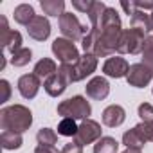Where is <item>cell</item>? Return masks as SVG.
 Instances as JSON below:
<instances>
[{
	"mask_svg": "<svg viewBox=\"0 0 153 153\" xmlns=\"http://www.w3.org/2000/svg\"><path fill=\"white\" fill-rule=\"evenodd\" d=\"M121 34H123V27H121L119 13L115 11V7H106V11L103 15V29L94 45L92 54L96 58H105V56H110L112 52H115L119 47Z\"/></svg>",
	"mask_w": 153,
	"mask_h": 153,
	"instance_id": "cell-1",
	"label": "cell"
},
{
	"mask_svg": "<svg viewBox=\"0 0 153 153\" xmlns=\"http://www.w3.org/2000/svg\"><path fill=\"white\" fill-rule=\"evenodd\" d=\"M33 124V114L24 105H11L0 112V126L2 130H11L16 133H24Z\"/></svg>",
	"mask_w": 153,
	"mask_h": 153,
	"instance_id": "cell-2",
	"label": "cell"
},
{
	"mask_svg": "<svg viewBox=\"0 0 153 153\" xmlns=\"http://www.w3.org/2000/svg\"><path fill=\"white\" fill-rule=\"evenodd\" d=\"M92 114V106L90 103L83 97V96H74L70 99H65L58 105V115H61L63 119L68 117V119H88V115Z\"/></svg>",
	"mask_w": 153,
	"mask_h": 153,
	"instance_id": "cell-3",
	"label": "cell"
},
{
	"mask_svg": "<svg viewBox=\"0 0 153 153\" xmlns=\"http://www.w3.org/2000/svg\"><path fill=\"white\" fill-rule=\"evenodd\" d=\"M144 42H146V33L133 29V27L124 29L121 34V40H119L117 52H121V54H140Z\"/></svg>",
	"mask_w": 153,
	"mask_h": 153,
	"instance_id": "cell-4",
	"label": "cell"
},
{
	"mask_svg": "<svg viewBox=\"0 0 153 153\" xmlns=\"http://www.w3.org/2000/svg\"><path fill=\"white\" fill-rule=\"evenodd\" d=\"M52 52L61 61V65H74L81 58L78 52V47L67 38H56L52 42Z\"/></svg>",
	"mask_w": 153,
	"mask_h": 153,
	"instance_id": "cell-5",
	"label": "cell"
},
{
	"mask_svg": "<svg viewBox=\"0 0 153 153\" xmlns=\"http://www.w3.org/2000/svg\"><path fill=\"white\" fill-rule=\"evenodd\" d=\"M59 31L67 40L76 42V40H83V34H85L87 29H85V25H81V22L78 20L76 15L63 13L59 16Z\"/></svg>",
	"mask_w": 153,
	"mask_h": 153,
	"instance_id": "cell-6",
	"label": "cell"
},
{
	"mask_svg": "<svg viewBox=\"0 0 153 153\" xmlns=\"http://www.w3.org/2000/svg\"><path fill=\"white\" fill-rule=\"evenodd\" d=\"M97 68V58L94 54H85L81 56L74 65H70V81L76 83V81H81L85 79L87 76L94 74Z\"/></svg>",
	"mask_w": 153,
	"mask_h": 153,
	"instance_id": "cell-7",
	"label": "cell"
},
{
	"mask_svg": "<svg viewBox=\"0 0 153 153\" xmlns=\"http://www.w3.org/2000/svg\"><path fill=\"white\" fill-rule=\"evenodd\" d=\"M99 139H101V124L92 121V119H85L78 128L74 142H78L81 146H87V144H92V142H96Z\"/></svg>",
	"mask_w": 153,
	"mask_h": 153,
	"instance_id": "cell-8",
	"label": "cell"
},
{
	"mask_svg": "<svg viewBox=\"0 0 153 153\" xmlns=\"http://www.w3.org/2000/svg\"><path fill=\"white\" fill-rule=\"evenodd\" d=\"M153 78V72L144 65V63H133L130 65V70H128V76H126V81L130 87H135V88H144Z\"/></svg>",
	"mask_w": 153,
	"mask_h": 153,
	"instance_id": "cell-9",
	"label": "cell"
},
{
	"mask_svg": "<svg viewBox=\"0 0 153 153\" xmlns=\"http://www.w3.org/2000/svg\"><path fill=\"white\" fill-rule=\"evenodd\" d=\"M0 24H2V27H0V29H2L0 42H2L4 49H7V51L11 52V56H13L15 52H18V51L22 49V34H20L18 31L9 29L6 16H0Z\"/></svg>",
	"mask_w": 153,
	"mask_h": 153,
	"instance_id": "cell-10",
	"label": "cell"
},
{
	"mask_svg": "<svg viewBox=\"0 0 153 153\" xmlns=\"http://www.w3.org/2000/svg\"><path fill=\"white\" fill-rule=\"evenodd\" d=\"M128 70H130V65L124 58L121 56H114V58H108L103 65V72L105 76H108V78H126L128 76Z\"/></svg>",
	"mask_w": 153,
	"mask_h": 153,
	"instance_id": "cell-11",
	"label": "cell"
},
{
	"mask_svg": "<svg viewBox=\"0 0 153 153\" xmlns=\"http://www.w3.org/2000/svg\"><path fill=\"white\" fill-rule=\"evenodd\" d=\"M40 87H42V83H40V78H38L36 74H24L22 78L18 79V92L25 99L36 97Z\"/></svg>",
	"mask_w": 153,
	"mask_h": 153,
	"instance_id": "cell-12",
	"label": "cell"
},
{
	"mask_svg": "<svg viewBox=\"0 0 153 153\" xmlns=\"http://www.w3.org/2000/svg\"><path fill=\"white\" fill-rule=\"evenodd\" d=\"M85 90H87V96H88V97H92V99H96V101H103V99L110 94V85H108V81H106L105 78L96 76V78H92V79L87 83Z\"/></svg>",
	"mask_w": 153,
	"mask_h": 153,
	"instance_id": "cell-13",
	"label": "cell"
},
{
	"mask_svg": "<svg viewBox=\"0 0 153 153\" xmlns=\"http://www.w3.org/2000/svg\"><path fill=\"white\" fill-rule=\"evenodd\" d=\"M27 33H29V36L33 38V40H36V42H43V40H47L49 38V34H51V24H49V20L45 18V16H34V20L27 25Z\"/></svg>",
	"mask_w": 153,
	"mask_h": 153,
	"instance_id": "cell-14",
	"label": "cell"
},
{
	"mask_svg": "<svg viewBox=\"0 0 153 153\" xmlns=\"http://www.w3.org/2000/svg\"><path fill=\"white\" fill-rule=\"evenodd\" d=\"M68 85H70V83L65 79V76L59 74V72L52 74L51 78H47V79L43 81V88H45V92H47L51 97H58V96H61V94L67 90Z\"/></svg>",
	"mask_w": 153,
	"mask_h": 153,
	"instance_id": "cell-15",
	"label": "cell"
},
{
	"mask_svg": "<svg viewBox=\"0 0 153 153\" xmlns=\"http://www.w3.org/2000/svg\"><path fill=\"white\" fill-rule=\"evenodd\" d=\"M126 119V112L123 106L119 105H110L103 110V124L108 128H117L124 123Z\"/></svg>",
	"mask_w": 153,
	"mask_h": 153,
	"instance_id": "cell-16",
	"label": "cell"
},
{
	"mask_svg": "<svg viewBox=\"0 0 153 153\" xmlns=\"http://www.w3.org/2000/svg\"><path fill=\"white\" fill-rule=\"evenodd\" d=\"M146 142H148V139H146V135H144L140 124H137V126H133L131 130H128V131L123 133V144H124L126 148L140 149Z\"/></svg>",
	"mask_w": 153,
	"mask_h": 153,
	"instance_id": "cell-17",
	"label": "cell"
},
{
	"mask_svg": "<svg viewBox=\"0 0 153 153\" xmlns=\"http://www.w3.org/2000/svg\"><path fill=\"white\" fill-rule=\"evenodd\" d=\"M58 72V67H56V63L51 59V58H42L36 65H34V70H33V74H36L38 78L42 79V78H51L52 74H56Z\"/></svg>",
	"mask_w": 153,
	"mask_h": 153,
	"instance_id": "cell-18",
	"label": "cell"
},
{
	"mask_svg": "<svg viewBox=\"0 0 153 153\" xmlns=\"http://www.w3.org/2000/svg\"><path fill=\"white\" fill-rule=\"evenodd\" d=\"M22 133L11 131V130H2L0 133V144L4 149H18L22 146Z\"/></svg>",
	"mask_w": 153,
	"mask_h": 153,
	"instance_id": "cell-19",
	"label": "cell"
},
{
	"mask_svg": "<svg viewBox=\"0 0 153 153\" xmlns=\"http://www.w3.org/2000/svg\"><path fill=\"white\" fill-rule=\"evenodd\" d=\"M15 22L16 24H20V25H29L33 20H34V9H33V6H29V4H20V6H16L15 7Z\"/></svg>",
	"mask_w": 153,
	"mask_h": 153,
	"instance_id": "cell-20",
	"label": "cell"
},
{
	"mask_svg": "<svg viewBox=\"0 0 153 153\" xmlns=\"http://www.w3.org/2000/svg\"><path fill=\"white\" fill-rule=\"evenodd\" d=\"M130 27L139 29V31H142V33H149V31H151V18H149V15H146L144 11H139V9H137V11L131 15Z\"/></svg>",
	"mask_w": 153,
	"mask_h": 153,
	"instance_id": "cell-21",
	"label": "cell"
},
{
	"mask_svg": "<svg viewBox=\"0 0 153 153\" xmlns=\"http://www.w3.org/2000/svg\"><path fill=\"white\" fill-rule=\"evenodd\" d=\"M42 9L49 16H61L65 13V2L63 0H42Z\"/></svg>",
	"mask_w": 153,
	"mask_h": 153,
	"instance_id": "cell-22",
	"label": "cell"
},
{
	"mask_svg": "<svg viewBox=\"0 0 153 153\" xmlns=\"http://www.w3.org/2000/svg\"><path fill=\"white\" fill-rule=\"evenodd\" d=\"M119 151V142L114 137H101L94 144V153H117Z\"/></svg>",
	"mask_w": 153,
	"mask_h": 153,
	"instance_id": "cell-23",
	"label": "cell"
},
{
	"mask_svg": "<svg viewBox=\"0 0 153 153\" xmlns=\"http://www.w3.org/2000/svg\"><path fill=\"white\" fill-rule=\"evenodd\" d=\"M78 124H76L74 119H61L59 124H58V135H63V137H76V133H78Z\"/></svg>",
	"mask_w": 153,
	"mask_h": 153,
	"instance_id": "cell-24",
	"label": "cell"
},
{
	"mask_svg": "<svg viewBox=\"0 0 153 153\" xmlns=\"http://www.w3.org/2000/svg\"><path fill=\"white\" fill-rule=\"evenodd\" d=\"M36 140H38V144H42V146H54V144L58 142V135H56L54 130H51V128H42V130L36 133Z\"/></svg>",
	"mask_w": 153,
	"mask_h": 153,
	"instance_id": "cell-25",
	"label": "cell"
},
{
	"mask_svg": "<svg viewBox=\"0 0 153 153\" xmlns=\"http://www.w3.org/2000/svg\"><path fill=\"white\" fill-rule=\"evenodd\" d=\"M142 63L153 72V36H146L144 47H142Z\"/></svg>",
	"mask_w": 153,
	"mask_h": 153,
	"instance_id": "cell-26",
	"label": "cell"
},
{
	"mask_svg": "<svg viewBox=\"0 0 153 153\" xmlns=\"http://www.w3.org/2000/svg\"><path fill=\"white\" fill-rule=\"evenodd\" d=\"M33 59V51L31 49H25V47H22L18 52H15L13 54V58H11V63L15 65V67H25L29 61Z\"/></svg>",
	"mask_w": 153,
	"mask_h": 153,
	"instance_id": "cell-27",
	"label": "cell"
},
{
	"mask_svg": "<svg viewBox=\"0 0 153 153\" xmlns=\"http://www.w3.org/2000/svg\"><path fill=\"white\" fill-rule=\"evenodd\" d=\"M139 117L142 119V123H153V106L149 103L139 105Z\"/></svg>",
	"mask_w": 153,
	"mask_h": 153,
	"instance_id": "cell-28",
	"label": "cell"
},
{
	"mask_svg": "<svg viewBox=\"0 0 153 153\" xmlns=\"http://www.w3.org/2000/svg\"><path fill=\"white\" fill-rule=\"evenodd\" d=\"M92 4H94V0H87V2H79V0H72V7H76L78 11L81 13H88L92 9Z\"/></svg>",
	"mask_w": 153,
	"mask_h": 153,
	"instance_id": "cell-29",
	"label": "cell"
},
{
	"mask_svg": "<svg viewBox=\"0 0 153 153\" xmlns=\"http://www.w3.org/2000/svg\"><path fill=\"white\" fill-rule=\"evenodd\" d=\"M0 88H2V97H0V103L9 101V97H11V85H9V81L7 79H2V81H0Z\"/></svg>",
	"mask_w": 153,
	"mask_h": 153,
	"instance_id": "cell-30",
	"label": "cell"
},
{
	"mask_svg": "<svg viewBox=\"0 0 153 153\" xmlns=\"http://www.w3.org/2000/svg\"><path fill=\"white\" fill-rule=\"evenodd\" d=\"M59 153H83V146L78 142H68L63 146V149Z\"/></svg>",
	"mask_w": 153,
	"mask_h": 153,
	"instance_id": "cell-31",
	"label": "cell"
},
{
	"mask_svg": "<svg viewBox=\"0 0 153 153\" xmlns=\"http://www.w3.org/2000/svg\"><path fill=\"white\" fill-rule=\"evenodd\" d=\"M140 126H142V131H144L146 139L149 142H153V123H140Z\"/></svg>",
	"mask_w": 153,
	"mask_h": 153,
	"instance_id": "cell-32",
	"label": "cell"
},
{
	"mask_svg": "<svg viewBox=\"0 0 153 153\" xmlns=\"http://www.w3.org/2000/svg\"><path fill=\"white\" fill-rule=\"evenodd\" d=\"M121 7L126 11V15L130 16V15H133L137 9H135V4H133V0H130V2H126V0H123V2H121Z\"/></svg>",
	"mask_w": 153,
	"mask_h": 153,
	"instance_id": "cell-33",
	"label": "cell"
},
{
	"mask_svg": "<svg viewBox=\"0 0 153 153\" xmlns=\"http://www.w3.org/2000/svg\"><path fill=\"white\" fill-rule=\"evenodd\" d=\"M34 153H58V149L54 146H42V144H38Z\"/></svg>",
	"mask_w": 153,
	"mask_h": 153,
	"instance_id": "cell-34",
	"label": "cell"
},
{
	"mask_svg": "<svg viewBox=\"0 0 153 153\" xmlns=\"http://www.w3.org/2000/svg\"><path fill=\"white\" fill-rule=\"evenodd\" d=\"M133 4H135V9H139V11L153 9V2H140V0H133Z\"/></svg>",
	"mask_w": 153,
	"mask_h": 153,
	"instance_id": "cell-35",
	"label": "cell"
},
{
	"mask_svg": "<svg viewBox=\"0 0 153 153\" xmlns=\"http://www.w3.org/2000/svg\"><path fill=\"white\" fill-rule=\"evenodd\" d=\"M123 153H140V149H131V148H126Z\"/></svg>",
	"mask_w": 153,
	"mask_h": 153,
	"instance_id": "cell-36",
	"label": "cell"
},
{
	"mask_svg": "<svg viewBox=\"0 0 153 153\" xmlns=\"http://www.w3.org/2000/svg\"><path fill=\"white\" fill-rule=\"evenodd\" d=\"M149 18H151V31H153V13L149 15Z\"/></svg>",
	"mask_w": 153,
	"mask_h": 153,
	"instance_id": "cell-37",
	"label": "cell"
}]
</instances>
